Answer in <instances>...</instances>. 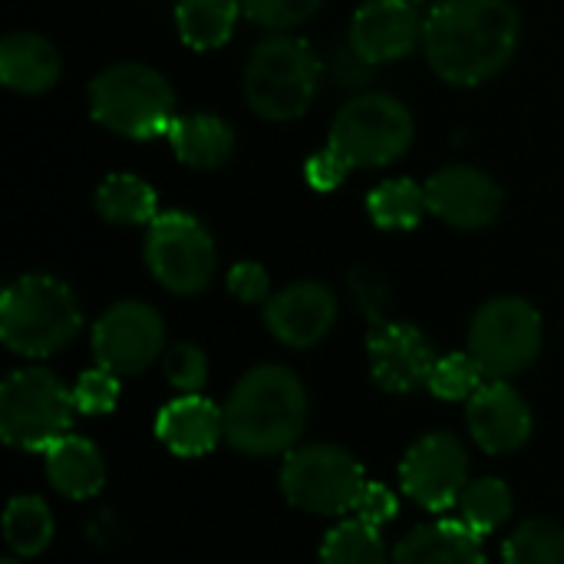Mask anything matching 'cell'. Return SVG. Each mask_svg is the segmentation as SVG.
<instances>
[{
    "label": "cell",
    "instance_id": "33",
    "mask_svg": "<svg viewBox=\"0 0 564 564\" xmlns=\"http://www.w3.org/2000/svg\"><path fill=\"white\" fill-rule=\"evenodd\" d=\"M73 400H76V413L83 416L112 413L119 403V377L106 367L86 370L73 387Z\"/></svg>",
    "mask_w": 564,
    "mask_h": 564
},
{
    "label": "cell",
    "instance_id": "1",
    "mask_svg": "<svg viewBox=\"0 0 564 564\" xmlns=\"http://www.w3.org/2000/svg\"><path fill=\"white\" fill-rule=\"evenodd\" d=\"M522 43L512 0H440L426 13L423 53L449 86H482L502 73Z\"/></svg>",
    "mask_w": 564,
    "mask_h": 564
},
{
    "label": "cell",
    "instance_id": "34",
    "mask_svg": "<svg viewBox=\"0 0 564 564\" xmlns=\"http://www.w3.org/2000/svg\"><path fill=\"white\" fill-rule=\"evenodd\" d=\"M350 294H354L360 314H364L373 327H380V324L390 321V288H387V281H383L377 271H370V268H354V271H350Z\"/></svg>",
    "mask_w": 564,
    "mask_h": 564
},
{
    "label": "cell",
    "instance_id": "29",
    "mask_svg": "<svg viewBox=\"0 0 564 564\" xmlns=\"http://www.w3.org/2000/svg\"><path fill=\"white\" fill-rule=\"evenodd\" d=\"M506 564H564V525L552 519L522 522L502 552Z\"/></svg>",
    "mask_w": 564,
    "mask_h": 564
},
{
    "label": "cell",
    "instance_id": "17",
    "mask_svg": "<svg viewBox=\"0 0 564 564\" xmlns=\"http://www.w3.org/2000/svg\"><path fill=\"white\" fill-rule=\"evenodd\" d=\"M466 423L476 446L486 449L489 456L516 453L532 436V410L522 400V393L506 380H489L466 403Z\"/></svg>",
    "mask_w": 564,
    "mask_h": 564
},
{
    "label": "cell",
    "instance_id": "21",
    "mask_svg": "<svg viewBox=\"0 0 564 564\" xmlns=\"http://www.w3.org/2000/svg\"><path fill=\"white\" fill-rule=\"evenodd\" d=\"M393 564H486L482 535L466 522H426L397 545Z\"/></svg>",
    "mask_w": 564,
    "mask_h": 564
},
{
    "label": "cell",
    "instance_id": "27",
    "mask_svg": "<svg viewBox=\"0 0 564 564\" xmlns=\"http://www.w3.org/2000/svg\"><path fill=\"white\" fill-rule=\"evenodd\" d=\"M321 564H390L380 529L364 519H344L327 532L321 545Z\"/></svg>",
    "mask_w": 564,
    "mask_h": 564
},
{
    "label": "cell",
    "instance_id": "22",
    "mask_svg": "<svg viewBox=\"0 0 564 564\" xmlns=\"http://www.w3.org/2000/svg\"><path fill=\"white\" fill-rule=\"evenodd\" d=\"M46 456V479L66 499H93L106 486V459L83 436H63Z\"/></svg>",
    "mask_w": 564,
    "mask_h": 564
},
{
    "label": "cell",
    "instance_id": "8",
    "mask_svg": "<svg viewBox=\"0 0 564 564\" xmlns=\"http://www.w3.org/2000/svg\"><path fill=\"white\" fill-rule=\"evenodd\" d=\"M367 486L364 466L340 446L311 443L291 449L281 466L284 499L307 516H350Z\"/></svg>",
    "mask_w": 564,
    "mask_h": 564
},
{
    "label": "cell",
    "instance_id": "40",
    "mask_svg": "<svg viewBox=\"0 0 564 564\" xmlns=\"http://www.w3.org/2000/svg\"><path fill=\"white\" fill-rule=\"evenodd\" d=\"M413 3H420V0H413Z\"/></svg>",
    "mask_w": 564,
    "mask_h": 564
},
{
    "label": "cell",
    "instance_id": "19",
    "mask_svg": "<svg viewBox=\"0 0 564 564\" xmlns=\"http://www.w3.org/2000/svg\"><path fill=\"white\" fill-rule=\"evenodd\" d=\"M59 53L56 46L30 30L7 33L0 40V83L13 93L36 96L56 86L59 79Z\"/></svg>",
    "mask_w": 564,
    "mask_h": 564
},
{
    "label": "cell",
    "instance_id": "26",
    "mask_svg": "<svg viewBox=\"0 0 564 564\" xmlns=\"http://www.w3.org/2000/svg\"><path fill=\"white\" fill-rule=\"evenodd\" d=\"M3 542L13 555H43L53 542V516L36 496H13L3 512Z\"/></svg>",
    "mask_w": 564,
    "mask_h": 564
},
{
    "label": "cell",
    "instance_id": "16",
    "mask_svg": "<svg viewBox=\"0 0 564 564\" xmlns=\"http://www.w3.org/2000/svg\"><path fill=\"white\" fill-rule=\"evenodd\" d=\"M337 324V294L321 281H294L264 304V327L291 350L317 347Z\"/></svg>",
    "mask_w": 564,
    "mask_h": 564
},
{
    "label": "cell",
    "instance_id": "31",
    "mask_svg": "<svg viewBox=\"0 0 564 564\" xmlns=\"http://www.w3.org/2000/svg\"><path fill=\"white\" fill-rule=\"evenodd\" d=\"M321 7H324V0H241L245 17L274 33L307 23Z\"/></svg>",
    "mask_w": 564,
    "mask_h": 564
},
{
    "label": "cell",
    "instance_id": "24",
    "mask_svg": "<svg viewBox=\"0 0 564 564\" xmlns=\"http://www.w3.org/2000/svg\"><path fill=\"white\" fill-rule=\"evenodd\" d=\"M241 13V0H178L175 26L185 46L218 50L231 40Z\"/></svg>",
    "mask_w": 564,
    "mask_h": 564
},
{
    "label": "cell",
    "instance_id": "37",
    "mask_svg": "<svg viewBox=\"0 0 564 564\" xmlns=\"http://www.w3.org/2000/svg\"><path fill=\"white\" fill-rule=\"evenodd\" d=\"M400 506H397V496L383 486V482H367L360 499H357V509H354V519H364L370 525H387L390 519H397Z\"/></svg>",
    "mask_w": 564,
    "mask_h": 564
},
{
    "label": "cell",
    "instance_id": "12",
    "mask_svg": "<svg viewBox=\"0 0 564 564\" xmlns=\"http://www.w3.org/2000/svg\"><path fill=\"white\" fill-rule=\"evenodd\" d=\"M400 486L416 506L430 512H449L459 506L469 486L466 446L449 433H430L416 440L400 463Z\"/></svg>",
    "mask_w": 564,
    "mask_h": 564
},
{
    "label": "cell",
    "instance_id": "32",
    "mask_svg": "<svg viewBox=\"0 0 564 564\" xmlns=\"http://www.w3.org/2000/svg\"><path fill=\"white\" fill-rule=\"evenodd\" d=\"M162 373L178 393H202L208 380V357L195 344H175L162 354Z\"/></svg>",
    "mask_w": 564,
    "mask_h": 564
},
{
    "label": "cell",
    "instance_id": "10",
    "mask_svg": "<svg viewBox=\"0 0 564 564\" xmlns=\"http://www.w3.org/2000/svg\"><path fill=\"white\" fill-rule=\"evenodd\" d=\"M145 268L172 294H202L218 264L212 231L188 212H159L145 231Z\"/></svg>",
    "mask_w": 564,
    "mask_h": 564
},
{
    "label": "cell",
    "instance_id": "38",
    "mask_svg": "<svg viewBox=\"0 0 564 564\" xmlns=\"http://www.w3.org/2000/svg\"><path fill=\"white\" fill-rule=\"evenodd\" d=\"M377 69H380V66L367 63L350 43H347V46H337L334 56H330V76H334L340 86H350V89L367 86V79H373Z\"/></svg>",
    "mask_w": 564,
    "mask_h": 564
},
{
    "label": "cell",
    "instance_id": "35",
    "mask_svg": "<svg viewBox=\"0 0 564 564\" xmlns=\"http://www.w3.org/2000/svg\"><path fill=\"white\" fill-rule=\"evenodd\" d=\"M228 291L241 304H268L271 301V278L258 261H238L228 271Z\"/></svg>",
    "mask_w": 564,
    "mask_h": 564
},
{
    "label": "cell",
    "instance_id": "3",
    "mask_svg": "<svg viewBox=\"0 0 564 564\" xmlns=\"http://www.w3.org/2000/svg\"><path fill=\"white\" fill-rule=\"evenodd\" d=\"M321 56L304 36L288 30L264 36L245 63V99L268 122L301 119L321 89Z\"/></svg>",
    "mask_w": 564,
    "mask_h": 564
},
{
    "label": "cell",
    "instance_id": "6",
    "mask_svg": "<svg viewBox=\"0 0 564 564\" xmlns=\"http://www.w3.org/2000/svg\"><path fill=\"white\" fill-rule=\"evenodd\" d=\"M76 400L46 367H20L0 383V436L23 453H46L69 436Z\"/></svg>",
    "mask_w": 564,
    "mask_h": 564
},
{
    "label": "cell",
    "instance_id": "14",
    "mask_svg": "<svg viewBox=\"0 0 564 564\" xmlns=\"http://www.w3.org/2000/svg\"><path fill=\"white\" fill-rule=\"evenodd\" d=\"M426 20L413 0H364L350 20L347 43L373 66L406 59L423 43Z\"/></svg>",
    "mask_w": 564,
    "mask_h": 564
},
{
    "label": "cell",
    "instance_id": "7",
    "mask_svg": "<svg viewBox=\"0 0 564 564\" xmlns=\"http://www.w3.org/2000/svg\"><path fill=\"white\" fill-rule=\"evenodd\" d=\"M413 112L390 93L354 96L330 122L327 145L350 169H380L403 159L413 145Z\"/></svg>",
    "mask_w": 564,
    "mask_h": 564
},
{
    "label": "cell",
    "instance_id": "30",
    "mask_svg": "<svg viewBox=\"0 0 564 564\" xmlns=\"http://www.w3.org/2000/svg\"><path fill=\"white\" fill-rule=\"evenodd\" d=\"M486 383H489V380H486L482 367L473 360V354H449V357H440V360H436L426 390H430L436 400H449V403L466 400V403H469Z\"/></svg>",
    "mask_w": 564,
    "mask_h": 564
},
{
    "label": "cell",
    "instance_id": "20",
    "mask_svg": "<svg viewBox=\"0 0 564 564\" xmlns=\"http://www.w3.org/2000/svg\"><path fill=\"white\" fill-rule=\"evenodd\" d=\"M175 159L195 172H215L235 155V129L215 112H185L175 116L165 132Z\"/></svg>",
    "mask_w": 564,
    "mask_h": 564
},
{
    "label": "cell",
    "instance_id": "13",
    "mask_svg": "<svg viewBox=\"0 0 564 564\" xmlns=\"http://www.w3.org/2000/svg\"><path fill=\"white\" fill-rule=\"evenodd\" d=\"M430 215L456 231L489 228L506 205L502 185L476 165H446L426 178Z\"/></svg>",
    "mask_w": 564,
    "mask_h": 564
},
{
    "label": "cell",
    "instance_id": "18",
    "mask_svg": "<svg viewBox=\"0 0 564 564\" xmlns=\"http://www.w3.org/2000/svg\"><path fill=\"white\" fill-rule=\"evenodd\" d=\"M155 436L175 456H185V459L205 456L225 440V410L198 393H182L178 400L159 410Z\"/></svg>",
    "mask_w": 564,
    "mask_h": 564
},
{
    "label": "cell",
    "instance_id": "25",
    "mask_svg": "<svg viewBox=\"0 0 564 564\" xmlns=\"http://www.w3.org/2000/svg\"><path fill=\"white\" fill-rule=\"evenodd\" d=\"M367 212L383 231H413L430 212L426 188L413 178H390L367 195Z\"/></svg>",
    "mask_w": 564,
    "mask_h": 564
},
{
    "label": "cell",
    "instance_id": "11",
    "mask_svg": "<svg viewBox=\"0 0 564 564\" xmlns=\"http://www.w3.org/2000/svg\"><path fill=\"white\" fill-rule=\"evenodd\" d=\"M165 350V324L155 307L142 301L112 304L93 327V357L116 377L149 370Z\"/></svg>",
    "mask_w": 564,
    "mask_h": 564
},
{
    "label": "cell",
    "instance_id": "36",
    "mask_svg": "<svg viewBox=\"0 0 564 564\" xmlns=\"http://www.w3.org/2000/svg\"><path fill=\"white\" fill-rule=\"evenodd\" d=\"M354 169L327 145L324 152H314L307 162H304V178L314 192H334L337 185H344V178L350 175Z\"/></svg>",
    "mask_w": 564,
    "mask_h": 564
},
{
    "label": "cell",
    "instance_id": "39",
    "mask_svg": "<svg viewBox=\"0 0 564 564\" xmlns=\"http://www.w3.org/2000/svg\"><path fill=\"white\" fill-rule=\"evenodd\" d=\"M0 564H20V562H17V558H3V562H0Z\"/></svg>",
    "mask_w": 564,
    "mask_h": 564
},
{
    "label": "cell",
    "instance_id": "15",
    "mask_svg": "<svg viewBox=\"0 0 564 564\" xmlns=\"http://www.w3.org/2000/svg\"><path fill=\"white\" fill-rule=\"evenodd\" d=\"M367 357L377 387L387 393H413L426 387L440 360L430 337L403 321H387L373 327L367 337Z\"/></svg>",
    "mask_w": 564,
    "mask_h": 564
},
{
    "label": "cell",
    "instance_id": "9",
    "mask_svg": "<svg viewBox=\"0 0 564 564\" xmlns=\"http://www.w3.org/2000/svg\"><path fill=\"white\" fill-rule=\"evenodd\" d=\"M542 314L525 297H492L469 324V354L486 380H512L542 354Z\"/></svg>",
    "mask_w": 564,
    "mask_h": 564
},
{
    "label": "cell",
    "instance_id": "28",
    "mask_svg": "<svg viewBox=\"0 0 564 564\" xmlns=\"http://www.w3.org/2000/svg\"><path fill=\"white\" fill-rule=\"evenodd\" d=\"M516 509L512 489L502 479H476L466 486L459 499V522H466L476 535H492L502 522H509Z\"/></svg>",
    "mask_w": 564,
    "mask_h": 564
},
{
    "label": "cell",
    "instance_id": "23",
    "mask_svg": "<svg viewBox=\"0 0 564 564\" xmlns=\"http://www.w3.org/2000/svg\"><path fill=\"white\" fill-rule=\"evenodd\" d=\"M96 212L102 221L119 225V228H132V225H152L159 215V198L155 188L129 172H116L106 175L96 188Z\"/></svg>",
    "mask_w": 564,
    "mask_h": 564
},
{
    "label": "cell",
    "instance_id": "4",
    "mask_svg": "<svg viewBox=\"0 0 564 564\" xmlns=\"http://www.w3.org/2000/svg\"><path fill=\"white\" fill-rule=\"evenodd\" d=\"M83 327V311L66 281L23 274L0 297V340L20 357H53Z\"/></svg>",
    "mask_w": 564,
    "mask_h": 564
},
{
    "label": "cell",
    "instance_id": "5",
    "mask_svg": "<svg viewBox=\"0 0 564 564\" xmlns=\"http://www.w3.org/2000/svg\"><path fill=\"white\" fill-rule=\"evenodd\" d=\"M89 116L126 139L165 135L175 112V89L145 63H112L89 79Z\"/></svg>",
    "mask_w": 564,
    "mask_h": 564
},
{
    "label": "cell",
    "instance_id": "2",
    "mask_svg": "<svg viewBox=\"0 0 564 564\" xmlns=\"http://www.w3.org/2000/svg\"><path fill=\"white\" fill-rule=\"evenodd\" d=\"M225 443L245 456L291 453L307 426V390L281 364L251 367L225 400Z\"/></svg>",
    "mask_w": 564,
    "mask_h": 564
}]
</instances>
